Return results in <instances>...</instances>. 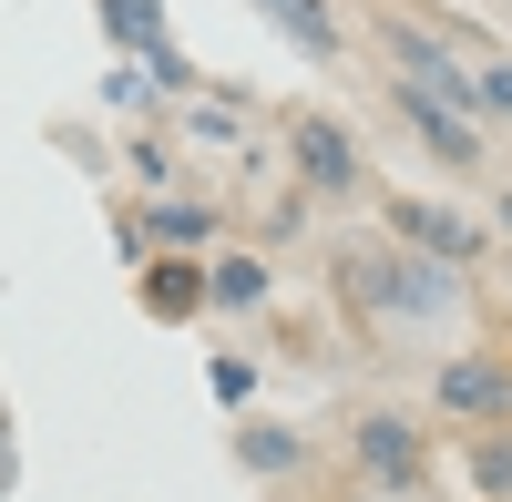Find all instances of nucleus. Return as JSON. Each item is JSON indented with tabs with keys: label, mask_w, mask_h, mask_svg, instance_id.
Segmentation results:
<instances>
[{
	"label": "nucleus",
	"mask_w": 512,
	"mask_h": 502,
	"mask_svg": "<svg viewBox=\"0 0 512 502\" xmlns=\"http://www.w3.org/2000/svg\"><path fill=\"white\" fill-rule=\"evenodd\" d=\"M338 287H349V308L379 318V328H461L472 318L461 267L410 257V246H390V236H349L338 246Z\"/></svg>",
	"instance_id": "1"
},
{
	"label": "nucleus",
	"mask_w": 512,
	"mask_h": 502,
	"mask_svg": "<svg viewBox=\"0 0 512 502\" xmlns=\"http://www.w3.org/2000/svg\"><path fill=\"white\" fill-rule=\"evenodd\" d=\"M379 226H390V246H410V257H441V267L492 257L482 216H461V205H441V195H390V205H379Z\"/></svg>",
	"instance_id": "2"
},
{
	"label": "nucleus",
	"mask_w": 512,
	"mask_h": 502,
	"mask_svg": "<svg viewBox=\"0 0 512 502\" xmlns=\"http://www.w3.org/2000/svg\"><path fill=\"white\" fill-rule=\"evenodd\" d=\"M390 113L410 123L420 144H431V164H441V175H482V164H492V144H482V123L461 113V103H441V93H420L410 72H390Z\"/></svg>",
	"instance_id": "3"
},
{
	"label": "nucleus",
	"mask_w": 512,
	"mask_h": 502,
	"mask_svg": "<svg viewBox=\"0 0 512 502\" xmlns=\"http://www.w3.org/2000/svg\"><path fill=\"white\" fill-rule=\"evenodd\" d=\"M287 175L297 185H308V195H359V175H369V164H359V134H349V123H338V113H297L287 123Z\"/></svg>",
	"instance_id": "4"
},
{
	"label": "nucleus",
	"mask_w": 512,
	"mask_h": 502,
	"mask_svg": "<svg viewBox=\"0 0 512 502\" xmlns=\"http://www.w3.org/2000/svg\"><path fill=\"white\" fill-rule=\"evenodd\" d=\"M349 451H359L369 492H420V482H431V441H420V421H400V410H359Z\"/></svg>",
	"instance_id": "5"
},
{
	"label": "nucleus",
	"mask_w": 512,
	"mask_h": 502,
	"mask_svg": "<svg viewBox=\"0 0 512 502\" xmlns=\"http://www.w3.org/2000/svg\"><path fill=\"white\" fill-rule=\"evenodd\" d=\"M431 400L451 410V421L492 431V421H512V369H502V359H482V349H461V359H441V369H431Z\"/></svg>",
	"instance_id": "6"
},
{
	"label": "nucleus",
	"mask_w": 512,
	"mask_h": 502,
	"mask_svg": "<svg viewBox=\"0 0 512 502\" xmlns=\"http://www.w3.org/2000/svg\"><path fill=\"white\" fill-rule=\"evenodd\" d=\"M134 287H144V308H154V318H175V328L205 318V267H195V246H154V267H144Z\"/></svg>",
	"instance_id": "7"
},
{
	"label": "nucleus",
	"mask_w": 512,
	"mask_h": 502,
	"mask_svg": "<svg viewBox=\"0 0 512 502\" xmlns=\"http://www.w3.org/2000/svg\"><path fill=\"white\" fill-rule=\"evenodd\" d=\"M236 472L287 482V472H308V441H297L287 421H246V410H236Z\"/></svg>",
	"instance_id": "8"
},
{
	"label": "nucleus",
	"mask_w": 512,
	"mask_h": 502,
	"mask_svg": "<svg viewBox=\"0 0 512 502\" xmlns=\"http://www.w3.org/2000/svg\"><path fill=\"white\" fill-rule=\"evenodd\" d=\"M256 11H267L308 62H338V41H349V31H338V0H256Z\"/></svg>",
	"instance_id": "9"
},
{
	"label": "nucleus",
	"mask_w": 512,
	"mask_h": 502,
	"mask_svg": "<svg viewBox=\"0 0 512 502\" xmlns=\"http://www.w3.org/2000/svg\"><path fill=\"white\" fill-rule=\"evenodd\" d=\"M205 308H267V257H205Z\"/></svg>",
	"instance_id": "10"
},
{
	"label": "nucleus",
	"mask_w": 512,
	"mask_h": 502,
	"mask_svg": "<svg viewBox=\"0 0 512 502\" xmlns=\"http://www.w3.org/2000/svg\"><path fill=\"white\" fill-rule=\"evenodd\" d=\"M103 31H113V52H123V62H134V52H154V41H175L164 0H103Z\"/></svg>",
	"instance_id": "11"
},
{
	"label": "nucleus",
	"mask_w": 512,
	"mask_h": 502,
	"mask_svg": "<svg viewBox=\"0 0 512 502\" xmlns=\"http://www.w3.org/2000/svg\"><path fill=\"white\" fill-rule=\"evenodd\" d=\"M144 236H154V246H205V236H216V205H185V195H144Z\"/></svg>",
	"instance_id": "12"
},
{
	"label": "nucleus",
	"mask_w": 512,
	"mask_h": 502,
	"mask_svg": "<svg viewBox=\"0 0 512 502\" xmlns=\"http://www.w3.org/2000/svg\"><path fill=\"white\" fill-rule=\"evenodd\" d=\"M472 492H482V502H512V421L472 431Z\"/></svg>",
	"instance_id": "13"
},
{
	"label": "nucleus",
	"mask_w": 512,
	"mask_h": 502,
	"mask_svg": "<svg viewBox=\"0 0 512 502\" xmlns=\"http://www.w3.org/2000/svg\"><path fill=\"white\" fill-rule=\"evenodd\" d=\"M205 390H216L226 410H246V400H256V359H236V349H216V359H205Z\"/></svg>",
	"instance_id": "14"
},
{
	"label": "nucleus",
	"mask_w": 512,
	"mask_h": 502,
	"mask_svg": "<svg viewBox=\"0 0 512 502\" xmlns=\"http://www.w3.org/2000/svg\"><path fill=\"white\" fill-rule=\"evenodd\" d=\"M134 62H144V82H154V93H195V82H205V72L175 52V41H154V52H134Z\"/></svg>",
	"instance_id": "15"
},
{
	"label": "nucleus",
	"mask_w": 512,
	"mask_h": 502,
	"mask_svg": "<svg viewBox=\"0 0 512 502\" xmlns=\"http://www.w3.org/2000/svg\"><path fill=\"white\" fill-rule=\"evenodd\" d=\"M123 164H134V185H144V195H175V144H164V134H144Z\"/></svg>",
	"instance_id": "16"
},
{
	"label": "nucleus",
	"mask_w": 512,
	"mask_h": 502,
	"mask_svg": "<svg viewBox=\"0 0 512 502\" xmlns=\"http://www.w3.org/2000/svg\"><path fill=\"white\" fill-rule=\"evenodd\" d=\"M246 134V103H195V144H236Z\"/></svg>",
	"instance_id": "17"
},
{
	"label": "nucleus",
	"mask_w": 512,
	"mask_h": 502,
	"mask_svg": "<svg viewBox=\"0 0 512 502\" xmlns=\"http://www.w3.org/2000/svg\"><path fill=\"white\" fill-rule=\"evenodd\" d=\"M472 72H482V113L512 123V52H502V62H472Z\"/></svg>",
	"instance_id": "18"
},
{
	"label": "nucleus",
	"mask_w": 512,
	"mask_h": 502,
	"mask_svg": "<svg viewBox=\"0 0 512 502\" xmlns=\"http://www.w3.org/2000/svg\"><path fill=\"white\" fill-rule=\"evenodd\" d=\"M103 93H113V103H123V113H134V103H144V93H154V82H144V62H123V52H113V72H103Z\"/></svg>",
	"instance_id": "19"
},
{
	"label": "nucleus",
	"mask_w": 512,
	"mask_h": 502,
	"mask_svg": "<svg viewBox=\"0 0 512 502\" xmlns=\"http://www.w3.org/2000/svg\"><path fill=\"white\" fill-rule=\"evenodd\" d=\"M492 246H512V185L492 195Z\"/></svg>",
	"instance_id": "20"
}]
</instances>
